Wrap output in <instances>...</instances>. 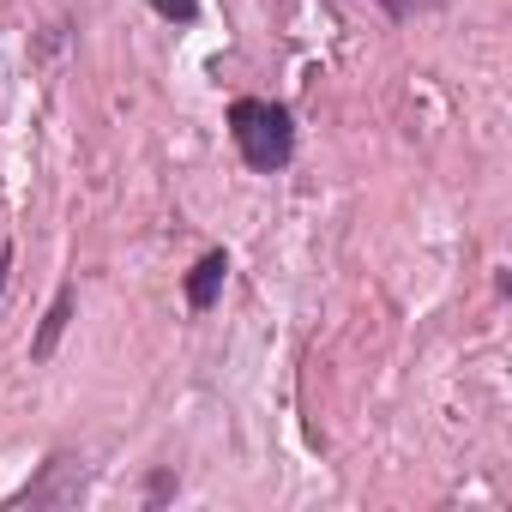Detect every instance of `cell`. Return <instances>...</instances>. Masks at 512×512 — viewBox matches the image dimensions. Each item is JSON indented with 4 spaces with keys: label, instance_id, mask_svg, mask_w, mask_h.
Masks as SVG:
<instances>
[{
    "label": "cell",
    "instance_id": "6da1fadb",
    "mask_svg": "<svg viewBox=\"0 0 512 512\" xmlns=\"http://www.w3.org/2000/svg\"><path fill=\"white\" fill-rule=\"evenodd\" d=\"M229 139L253 175H278L296 157V121L272 97H235L229 103Z\"/></svg>",
    "mask_w": 512,
    "mask_h": 512
},
{
    "label": "cell",
    "instance_id": "7a4b0ae2",
    "mask_svg": "<svg viewBox=\"0 0 512 512\" xmlns=\"http://www.w3.org/2000/svg\"><path fill=\"white\" fill-rule=\"evenodd\" d=\"M79 488H85V470H79V458H49L43 464V476L37 482H25L7 506H61V500H79Z\"/></svg>",
    "mask_w": 512,
    "mask_h": 512
},
{
    "label": "cell",
    "instance_id": "3957f363",
    "mask_svg": "<svg viewBox=\"0 0 512 512\" xmlns=\"http://www.w3.org/2000/svg\"><path fill=\"white\" fill-rule=\"evenodd\" d=\"M223 278H229V253H223V247L199 253V266L187 272V308H193V314L217 308V296H223Z\"/></svg>",
    "mask_w": 512,
    "mask_h": 512
},
{
    "label": "cell",
    "instance_id": "277c9868",
    "mask_svg": "<svg viewBox=\"0 0 512 512\" xmlns=\"http://www.w3.org/2000/svg\"><path fill=\"white\" fill-rule=\"evenodd\" d=\"M67 320H73V284L55 290V302H49V314H43V326H37V338H31V362H49V356L61 350Z\"/></svg>",
    "mask_w": 512,
    "mask_h": 512
},
{
    "label": "cell",
    "instance_id": "5b68a950",
    "mask_svg": "<svg viewBox=\"0 0 512 512\" xmlns=\"http://www.w3.org/2000/svg\"><path fill=\"white\" fill-rule=\"evenodd\" d=\"M157 7V19H169V25H193L199 19V0H151Z\"/></svg>",
    "mask_w": 512,
    "mask_h": 512
},
{
    "label": "cell",
    "instance_id": "8992f818",
    "mask_svg": "<svg viewBox=\"0 0 512 512\" xmlns=\"http://www.w3.org/2000/svg\"><path fill=\"white\" fill-rule=\"evenodd\" d=\"M175 488H181V482H175V470H157V476H151V482H145V500H151V506H157V500H169V494H175Z\"/></svg>",
    "mask_w": 512,
    "mask_h": 512
},
{
    "label": "cell",
    "instance_id": "52a82bcc",
    "mask_svg": "<svg viewBox=\"0 0 512 512\" xmlns=\"http://www.w3.org/2000/svg\"><path fill=\"white\" fill-rule=\"evenodd\" d=\"M7 272H13V247L0 241V290H7Z\"/></svg>",
    "mask_w": 512,
    "mask_h": 512
}]
</instances>
